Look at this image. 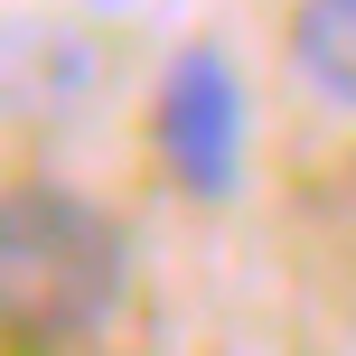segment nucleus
<instances>
[{
    "label": "nucleus",
    "mask_w": 356,
    "mask_h": 356,
    "mask_svg": "<svg viewBox=\"0 0 356 356\" xmlns=\"http://www.w3.org/2000/svg\"><path fill=\"white\" fill-rule=\"evenodd\" d=\"M131 244L85 188L10 178L0 188V356H66L122 309Z\"/></svg>",
    "instance_id": "f257e3e1"
},
{
    "label": "nucleus",
    "mask_w": 356,
    "mask_h": 356,
    "mask_svg": "<svg viewBox=\"0 0 356 356\" xmlns=\"http://www.w3.org/2000/svg\"><path fill=\"white\" fill-rule=\"evenodd\" d=\"M150 141H160L169 178L197 207H225L244 188V141H253V104L244 75L225 47H178L160 75V104H150Z\"/></svg>",
    "instance_id": "f03ea898"
},
{
    "label": "nucleus",
    "mask_w": 356,
    "mask_h": 356,
    "mask_svg": "<svg viewBox=\"0 0 356 356\" xmlns=\"http://www.w3.org/2000/svg\"><path fill=\"white\" fill-rule=\"evenodd\" d=\"M291 66L319 104L356 113V0H300L291 10Z\"/></svg>",
    "instance_id": "7ed1b4c3"
},
{
    "label": "nucleus",
    "mask_w": 356,
    "mask_h": 356,
    "mask_svg": "<svg viewBox=\"0 0 356 356\" xmlns=\"http://www.w3.org/2000/svg\"><path fill=\"white\" fill-rule=\"evenodd\" d=\"M19 38H29V66L0 75V104L10 113H66L85 94V47L56 38V29H19Z\"/></svg>",
    "instance_id": "20e7f679"
}]
</instances>
